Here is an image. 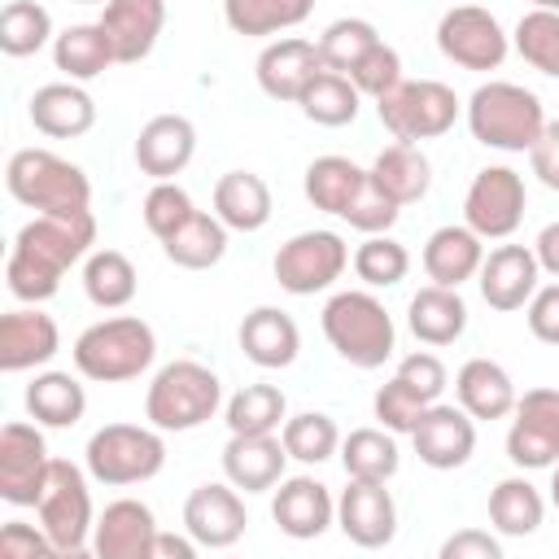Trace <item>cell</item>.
I'll use <instances>...</instances> for the list:
<instances>
[{
  "mask_svg": "<svg viewBox=\"0 0 559 559\" xmlns=\"http://www.w3.org/2000/svg\"><path fill=\"white\" fill-rule=\"evenodd\" d=\"M96 245V218L92 210L83 214H35L31 223L17 227L9 262H4V280L9 293L26 306H39L48 297H57L61 275L83 262Z\"/></svg>",
  "mask_w": 559,
  "mask_h": 559,
  "instance_id": "cell-1",
  "label": "cell"
},
{
  "mask_svg": "<svg viewBox=\"0 0 559 559\" xmlns=\"http://www.w3.org/2000/svg\"><path fill=\"white\" fill-rule=\"evenodd\" d=\"M319 323H323V336L336 349V358H345L358 371L384 367L393 358V349H397L393 314L384 310V301L371 288L332 293L323 314H319Z\"/></svg>",
  "mask_w": 559,
  "mask_h": 559,
  "instance_id": "cell-2",
  "label": "cell"
},
{
  "mask_svg": "<svg viewBox=\"0 0 559 559\" xmlns=\"http://www.w3.org/2000/svg\"><path fill=\"white\" fill-rule=\"evenodd\" d=\"M74 371L96 384H127L144 376L157 358V332L140 314H114L74 336Z\"/></svg>",
  "mask_w": 559,
  "mask_h": 559,
  "instance_id": "cell-3",
  "label": "cell"
},
{
  "mask_svg": "<svg viewBox=\"0 0 559 559\" xmlns=\"http://www.w3.org/2000/svg\"><path fill=\"white\" fill-rule=\"evenodd\" d=\"M463 114H467L472 140L485 148H498V153H528L546 127L542 96L528 92L524 83H507V79L480 83L467 96Z\"/></svg>",
  "mask_w": 559,
  "mask_h": 559,
  "instance_id": "cell-4",
  "label": "cell"
},
{
  "mask_svg": "<svg viewBox=\"0 0 559 559\" xmlns=\"http://www.w3.org/2000/svg\"><path fill=\"white\" fill-rule=\"evenodd\" d=\"M218 406H223V380L197 358H175L157 367L144 393V419L162 432H192L210 424Z\"/></svg>",
  "mask_w": 559,
  "mask_h": 559,
  "instance_id": "cell-5",
  "label": "cell"
},
{
  "mask_svg": "<svg viewBox=\"0 0 559 559\" xmlns=\"http://www.w3.org/2000/svg\"><path fill=\"white\" fill-rule=\"evenodd\" d=\"M4 188L35 214H83L92 210L87 175L52 148H17L4 166Z\"/></svg>",
  "mask_w": 559,
  "mask_h": 559,
  "instance_id": "cell-6",
  "label": "cell"
},
{
  "mask_svg": "<svg viewBox=\"0 0 559 559\" xmlns=\"http://www.w3.org/2000/svg\"><path fill=\"white\" fill-rule=\"evenodd\" d=\"M83 463L96 485H144L166 467V432L153 424H105L87 437Z\"/></svg>",
  "mask_w": 559,
  "mask_h": 559,
  "instance_id": "cell-7",
  "label": "cell"
},
{
  "mask_svg": "<svg viewBox=\"0 0 559 559\" xmlns=\"http://www.w3.org/2000/svg\"><path fill=\"white\" fill-rule=\"evenodd\" d=\"M35 520L52 537L57 555H83L92 546L96 511H92V489H87V476H83L79 463L52 459L44 493L35 502Z\"/></svg>",
  "mask_w": 559,
  "mask_h": 559,
  "instance_id": "cell-8",
  "label": "cell"
},
{
  "mask_svg": "<svg viewBox=\"0 0 559 559\" xmlns=\"http://www.w3.org/2000/svg\"><path fill=\"white\" fill-rule=\"evenodd\" d=\"M459 109L463 105H459L454 87H445L437 79H402L393 92H384L376 100V118L402 144H419V140L445 135L454 127Z\"/></svg>",
  "mask_w": 559,
  "mask_h": 559,
  "instance_id": "cell-9",
  "label": "cell"
},
{
  "mask_svg": "<svg viewBox=\"0 0 559 559\" xmlns=\"http://www.w3.org/2000/svg\"><path fill=\"white\" fill-rule=\"evenodd\" d=\"M349 262H354V258H349V245H345L336 231L314 227V231L288 236V240L275 249L271 271H275V284H280L284 293H293V297H314V293L332 288V284L345 275Z\"/></svg>",
  "mask_w": 559,
  "mask_h": 559,
  "instance_id": "cell-10",
  "label": "cell"
},
{
  "mask_svg": "<svg viewBox=\"0 0 559 559\" xmlns=\"http://www.w3.org/2000/svg\"><path fill=\"white\" fill-rule=\"evenodd\" d=\"M437 48H441V57L450 66L485 74V70H498L507 61L511 35L502 31V22L489 9H480V4H454L437 22Z\"/></svg>",
  "mask_w": 559,
  "mask_h": 559,
  "instance_id": "cell-11",
  "label": "cell"
},
{
  "mask_svg": "<svg viewBox=\"0 0 559 559\" xmlns=\"http://www.w3.org/2000/svg\"><path fill=\"white\" fill-rule=\"evenodd\" d=\"M524 175L511 166H485L472 175L467 197H463V223L480 236V240H507L515 236V227L524 223Z\"/></svg>",
  "mask_w": 559,
  "mask_h": 559,
  "instance_id": "cell-12",
  "label": "cell"
},
{
  "mask_svg": "<svg viewBox=\"0 0 559 559\" xmlns=\"http://www.w3.org/2000/svg\"><path fill=\"white\" fill-rule=\"evenodd\" d=\"M507 459L520 472H546L559 463V389H524L507 428Z\"/></svg>",
  "mask_w": 559,
  "mask_h": 559,
  "instance_id": "cell-13",
  "label": "cell"
},
{
  "mask_svg": "<svg viewBox=\"0 0 559 559\" xmlns=\"http://www.w3.org/2000/svg\"><path fill=\"white\" fill-rule=\"evenodd\" d=\"M52 454L39 424H4L0 428V498L9 507H35L48 480Z\"/></svg>",
  "mask_w": 559,
  "mask_h": 559,
  "instance_id": "cell-14",
  "label": "cell"
},
{
  "mask_svg": "<svg viewBox=\"0 0 559 559\" xmlns=\"http://www.w3.org/2000/svg\"><path fill=\"white\" fill-rule=\"evenodd\" d=\"M245 524H249V511H245V498L231 480H210V485H197L183 502V528L197 537L201 550H227L245 537Z\"/></svg>",
  "mask_w": 559,
  "mask_h": 559,
  "instance_id": "cell-15",
  "label": "cell"
},
{
  "mask_svg": "<svg viewBox=\"0 0 559 559\" xmlns=\"http://www.w3.org/2000/svg\"><path fill=\"white\" fill-rule=\"evenodd\" d=\"M411 441H415V454H419L424 467L454 472L476 454V419L454 402H432L419 415Z\"/></svg>",
  "mask_w": 559,
  "mask_h": 559,
  "instance_id": "cell-16",
  "label": "cell"
},
{
  "mask_svg": "<svg viewBox=\"0 0 559 559\" xmlns=\"http://www.w3.org/2000/svg\"><path fill=\"white\" fill-rule=\"evenodd\" d=\"M271 520L293 542H314L336 524V498L314 476H284L271 489Z\"/></svg>",
  "mask_w": 559,
  "mask_h": 559,
  "instance_id": "cell-17",
  "label": "cell"
},
{
  "mask_svg": "<svg viewBox=\"0 0 559 559\" xmlns=\"http://www.w3.org/2000/svg\"><path fill=\"white\" fill-rule=\"evenodd\" d=\"M336 528L362 546V550H380L397 537V502L384 489V480H354L341 489L336 498Z\"/></svg>",
  "mask_w": 559,
  "mask_h": 559,
  "instance_id": "cell-18",
  "label": "cell"
},
{
  "mask_svg": "<svg viewBox=\"0 0 559 559\" xmlns=\"http://www.w3.org/2000/svg\"><path fill=\"white\" fill-rule=\"evenodd\" d=\"M537 280H542V266H537V253L533 245H498L485 253L480 271H476V284H480V297L489 310H524L528 297L537 293Z\"/></svg>",
  "mask_w": 559,
  "mask_h": 559,
  "instance_id": "cell-19",
  "label": "cell"
},
{
  "mask_svg": "<svg viewBox=\"0 0 559 559\" xmlns=\"http://www.w3.org/2000/svg\"><path fill=\"white\" fill-rule=\"evenodd\" d=\"M323 70V57H319V44L314 39H301V35H284V39H271L258 61H253V79L258 87L271 96V100H284V105H297V96L306 92V83Z\"/></svg>",
  "mask_w": 559,
  "mask_h": 559,
  "instance_id": "cell-20",
  "label": "cell"
},
{
  "mask_svg": "<svg viewBox=\"0 0 559 559\" xmlns=\"http://www.w3.org/2000/svg\"><path fill=\"white\" fill-rule=\"evenodd\" d=\"M157 515L140 498H114L92 528V550L100 559H153L157 542Z\"/></svg>",
  "mask_w": 559,
  "mask_h": 559,
  "instance_id": "cell-21",
  "label": "cell"
},
{
  "mask_svg": "<svg viewBox=\"0 0 559 559\" xmlns=\"http://www.w3.org/2000/svg\"><path fill=\"white\" fill-rule=\"evenodd\" d=\"M61 349V328L39 306H22L0 314V371H35L48 367Z\"/></svg>",
  "mask_w": 559,
  "mask_h": 559,
  "instance_id": "cell-22",
  "label": "cell"
},
{
  "mask_svg": "<svg viewBox=\"0 0 559 559\" xmlns=\"http://www.w3.org/2000/svg\"><path fill=\"white\" fill-rule=\"evenodd\" d=\"M288 450L275 432H231L223 445V476L240 493H266L284 480Z\"/></svg>",
  "mask_w": 559,
  "mask_h": 559,
  "instance_id": "cell-23",
  "label": "cell"
},
{
  "mask_svg": "<svg viewBox=\"0 0 559 559\" xmlns=\"http://www.w3.org/2000/svg\"><path fill=\"white\" fill-rule=\"evenodd\" d=\"M114 44L118 66H135L144 61L166 26V0H105L100 17H96Z\"/></svg>",
  "mask_w": 559,
  "mask_h": 559,
  "instance_id": "cell-24",
  "label": "cell"
},
{
  "mask_svg": "<svg viewBox=\"0 0 559 559\" xmlns=\"http://www.w3.org/2000/svg\"><path fill=\"white\" fill-rule=\"evenodd\" d=\"M26 114H31V127L48 140H79L96 127V100L74 79L35 87L26 100Z\"/></svg>",
  "mask_w": 559,
  "mask_h": 559,
  "instance_id": "cell-25",
  "label": "cell"
},
{
  "mask_svg": "<svg viewBox=\"0 0 559 559\" xmlns=\"http://www.w3.org/2000/svg\"><path fill=\"white\" fill-rule=\"evenodd\" d=\"M197 157V127L183 114H153L135 135V166L157 183L175 179Z\"/></svg>",
  "mask_w": 559,
  "mask_h": 559,
  "instance_id": "cell-26",
  "label": "cell"
},
{
  "mask_svg": "<svg viewBox=\"0 0 559 559\" xmlns=\"http://www.w3.org/2000/svg\"><path fill=\"white\" fill-rule=\"evenodd\" d=\"M240 349L253 367L262 371H280V367H293L297 354H301V332L293 323V314H284L280 306H253L245 319H240Z\"/></svg>",
  "mask_w": 559,
  "mask_h": 559,
  "instance_id": "cell-27",
  "label": "cell"
},
{
  "mask_svg": "<svg viewBox=\"0 0 559 559\" xmlns=\"http://www.w3.org/2000/svg\"><path fill=\"white\" fill-rule=\"evenodd\" d=\"M424 271L432 284L445 288H463L467 280H476L480 262H485V240L467 227V223H445L424 240Z\"/></svg>",
  "mask_w": 559,
  "mask_h": 559,
  "instance_id": "cell-28",
  "label": "cell"
},
{
  "mask_svg": "<svg viewBox=\"0 0 559 559\" xmlns=\"http://www.w3.org/2000/svg\"><path fill=\"white\" fill-rule=\"evenodd\" d=\"M454 397L472 419H507L515 411V380L493 358H467L454 376Z\"/></svg>",
  "mask_w": 559,
  "mask_h": 559,
  "instance_id": "cell-29",
  "label": "cell"
},
{
  "mask_svg": "<svg viewBox=\"0 0 559 559\" xmlns=\"http://www.w3.org/2000/svg\"><path fill=\"white\" fill-rule=\"evenodd\" d=\"M406 328L415 332V341L424 345H454L467 332V301L459 297V288L445 284H424L411 306H406Z\"/></svg>",
  "mask_w": 559,
  "mask_h": 559,
  "instance_id": "cell-30",
  "label": "cell"
},
{
  "mask_svg": "<svg viewBox=\"0 0 559 559\" xmlns=\"http://www.w3.org/2000/svg\"><path fill=\"white\" fill-rule=\"evenodd\" d=\"M271 188L253 170H227L214 183V214L227 223V231H262L271 223Z\"/></svg>",
  "mask_w": 559,
  "mask_h": 559,
  "instance_id": "cell-31",
  "label": "cell"
},
{
  "mask_svg": "<svg viewBox=\"0 0 559 559\" xmlns=\"http://www.w3.org/2000/svg\"><path fill=\"white\" fill-rule=\"evenodd\" d=\"M367 175L397 205H415L432 188V162L424 157L419 144H402V140H393L389 148H380V157L367 166Z\"/></svg>",
  "mask_w": 559,
  "mask_h": 559,
  "instance_id": "cell-32",
  "label": "cell"
},
{
  "mask_svg": "<svg viewBox=\"0 0 559 559\" xmlns=\"http://www.w3.org/2000/svg\"><path fill=\"white\" fill-rule=\"evenodd\" d=\"M162 253H166V262H175V266H183V271H210V266H218L223 262V253H227V223L210 210H192L166 240H162Z\"/></svg>",
  "mask_w": 559,
  "mask_h": 559,
  "instance_id": "cell-33",
  "label": "cell"
},
{
  "mask_svg": "<svg viewBox=\"0 0 559 559\" xmlns=\"http://www.w3.org/2000/svg\"><path fill=\"white\" fill-rule=\"evenodd\" d=\"M52 66L74 83H92L109 66H118V57L100 22H74L52 39Z\"/></svg>",
  "mask_w": 559,
  "mask_h": 559,
  "instance_id": "cell-34",
  "label": "cell"
},
{
  "mask_svg": "<svg viewBox=\"0 0 559 559\" xmlns=\"http://www.w3.org/2000/svg\"><path fill=\"white\" fill-rule=\"evenodd\" d=\"M362 183H367V170H362L358 162H349V157H341V153H323V157H314V162L306 166L301 192H306V201H310L314 210L341 218V214L349 210V201L358 197Z\"/></svg>",
  "mask_w": 559,
  "mask_h": 559,
  "instance_id": "cell-35",
  "label": "cell"
},
{
  "mask_svg": "<svg viewBox=\"0 0 559 559\" xmlns=\"http://www.w3.org/2000/svg\"><path fill=\"white\" fill-rule=\"evenodd\" d=\"M546 520V498L528 476H507L489 489V524L502 537H533Z\"/></svg>",
  "mask_w": 559,
  "mask_h": 559,
  "instance_id": "cell-36",
  "label": "cell"
},
{
  "mask_svg": "<svg viewBox=\"0 0 559 559\" xmlns=\"http://www.w3.org/2000/svg\"><path fill=\"white\" fill-rule=\"evenodd\" d=\"M26 411L44 428H74L87 411V393L70 371H35L26 384Z\"/></svg>",
  "mask_w": 559,
  "mask_h": 559,
  "instance_id": "cell-37",
  "label": "cell"
},
{
  "mask_svg": "<svg viewBox=\"0 0 559 559\" xmlns=\"http://www.w3.org/2000/svg\"><path fill=\"white\" fill-rule=\"evenodd\" d=\"M135 288H140V275L122 249H92L83 258V293L92 306L122 310V306H131Z\"/></svg>",
  "mask_w": 559,
  "mask_h": 559,
  "instance_id": "cell-38",
  "label": "cell"
},
{
  "mask_svg": "<svg viewBox=\"0 0 559 559\" xmlns=\"http://www.w3.org/2000/svg\"><path fill=\"white\" fill-rule=\"evenodd\" d=\"M297 105H301V114L310 118V122H319V127H345V122H354L358 118V105H362V92L354 87V79L349 74H341V70H319L310 83H306V92L297 96Z\"/></svg>",
  "mask_w": 559,
  "mask_h": 559,
  "instance_id": "cell-39",
  "label": "cell"
},
{
  "mask_svg": "<svg viewBox=\"0 0 559 559\" xmlns=\"http://www.w3.org/2000/svg\"><path fill=\"white\" fill-rule=\"evenodd\" d=\"M284 419H288V397L280 384H266V380L236 389L223 406L227 432H280Z\"/></svg>",
  "mask_w": 559,
  "mask_h": 559,
  "instance_id": "cell-40",
  "label": "cell"
},
{
  "mask_svg": "<svg viewBox=\"0 0 559 559\" xmlns=\"http://www.w3.org/2000/svg\"><path fill=\"white\" fill-rule=\"evenodd\" d=\"M341 467L354 480H393L402 467L397 441L389 428H354L349 437H341Z\"/></svg>",
  "mask_w": 559,
  "mask_h": 559,
  "instance_id": "cell-41",
  "label": "cell"
},
{
  "mask_svg": "<svg viewBox=\"0 0 559 559\" xmlns=\"http://www.w3.org/2000/svg\"><path fill=\"white\" fill-rule=\"evenodd\" d=\"M314 0H223V22L236 35L262 39V35H280L293 31L310 17Z\"/></svg>",
  "mask_w": 559,
  "mask_h": 559,
  "instance_id": "cell-42",
  "label": "cell"
},
{
  "mask_svg": "<svg viewBox=\"0 0 559 559\" xmlns=\"http://www.w3.org/2000/svg\"><path fill=\"white\" fill-rule=\"evenodd\" d=\"M280 441L288 450V459L306 463V467H319L328 463L332 454H341V428L328 411H301V415H288L284 428H280Z\"/></svg>",
  "mask_w": 559,
  "mask_h": 559,
  "instance_id": "cell-43",
  "label": "cell"
},
{
  "mask_svg": "<svg viewBox=\"0 0 559 559\" xmlns=\"http://www.w3.org/2000/svg\"><path fill=\"white\" fill-rule=\"evenodd\" d=\"M52 39H57L52 13L39 0H9L0 9V52L4 57H31Z\"/></svg>",
  "mask_w": 559,
  "mask_h": 559,
  "instance_id": "cell-44",
  "label": "cell"
},
{
  "mask_svg": "<svg viewBox=\"0 0 559 559\" xmlns=\"http://www.w3.org/2000/svg\"><path fill=\"white\" fill-rule=\"evenodd\" d=\"M511 48L546 79H559V13L550 9H528L515 31H511Z\"/></svg>",
  "mask_w": 559,
  "mask_h": 559,
  "instance_id": "cell-45",
  "label": "cell"
},
{
  "mask_svg": "<svg viewBox=\"0 0 559 559\" xmlns=\"http://www.w3.org/2000/svg\"><path fill=\"white\" fill-rule=\"evenodd\" d=\"M411 271V253L402 240H393L389 231L380 236H367L358 249H354V275L367 284V288H393L402 284Z\"/></svg>",
  "mask_w": 559,
  "mask_h": 559,
  "instance_id": "cell-46",
  "label": "cell"
},
{
  "mask_svg": "<svg viewBox=\"0 0 559 559\" xmlns=\"http://www.w3.org/2000/svg\"><path fill=\"white\" fill-rule=\"evenodd\" d=\"M319 44V57H323V66L328 70H349L371 44H380V31L367 22V17H336V22H328L323 26V35L314 39Z\"/></svg>",
  "mask_w": 559,
  "mask_h": 559,
  "instance_id": "cell-47",
  "label": "cell"
},
{
  "mask_svg": "<svg viewBox=\"0 0 559 559\" xmlns=\"http://www.w3.org/2000/svg\"><path fill=\"white\" fill-rule=\"evenodd\" d=\"M428 406H432V402H424V397H419L402 376H393L389 384H380V389H376V397H371V415H376V419H380V428H389L393 437H397V432H406V437H411V432H415V424H419V415H424Z\"/></svg>",
  "mask_w": 559,
  "mask_h": 559,
  "instance_id": "cell-48",
  "label": "cell"
},
{
  "mask_svg": "<svg viewBox=\"0 0 559 559\" xmlns=\"http://www.w3.org/2000/svg\"><path fill=\"white\" fill-rule=\"evenodd\" d=\"M349 79H354V87L362 92V96H371V100H380L384 92H393L397 83H402V57H397V48L393 44H371L349 70H345Z\"/></svg>",
  "mask_w": 559,
  "mask_h": 559,
  "instance_id": "cell-49",
  "label": "cell"
},
{
  "mask_svg": "<svg viewBox=\"0 0 559 559\" xmlns=\"http://www.w3.org/2000/svg\"><path fill=\"white\" fill-rule=\"evenodd\" d=\"M197 205H192V197H188V188H179L175 179H157L148 192H144V205H140V214H144V227L157 236V240H166L188 214H192Z\"/></svg>",
  "mask_w": 559,
  "mask_h": 559,
  "instance_id": "cell-50",
  "label": "cell"
},
{
  "mask_svg": "<svg viewBox=\"0 0 559 559\" xmlns=\"http://www.w3.org/2000/svg\"><path fill=\"white\" fill-rule=\"evenodd\" d=\"M397 214H402V205L393 201V197H384L376 183H371V175H367V183L358 188V197L349 201V210L341 214L354 231H362V236H380V231H389L393 223H397Z\"/></svg>",
  "mask_w": 559,
  "mask_h": 559,
  "instance_id": "cell-51",
  "label": "cell"
},
{
  "mask_svg": "<svg viewBox=\"0 0 559 559\" xmlns=\"http://www.w3.org/2000/svg\"><path fill=\"white\" fill-rule=\"evenodd\" d=\"M393 376H402L424 402H441V393H445V384H450V376H445V362L437 358V354H428V349H415V354H406L402 362H397V371Z\"/></svg>",
  "mask_w": 559,
  "mask_h": 559,
  "instance_id": "cell-52",
  "label": "cell"
},
{
  "mask_svg": "<svg viewBox=\"0 0 559 559\" xmlns=\"http://www.w3.org/2000/svg\"><path fill=\"white\" fill-rule=\"evenodd\" d=\"M0 555H9V559H48V555H57V546L39 524L9 520L0 528Z\"/></svg>",
  "mask_w": 559,
  "mask_h": 559,
  "instance_id": "cell-53",
  "label": "cell"
},
{
  "mask_svg": "<svg viewBox=\"0 0 559 559\" xmlns=\"http://www.w3.org/2000/svg\"><path fill=\"white\" fill-rule=\"evenodd\" d=\"M524 319H528V332L542 345H559V280L555 284H537V293L524 306Z\"/></svg>",
  "mask_w": 559,
  "mask_h": 559,
  "instance_id": "cell-54",
  "label": "cell"
},
{
  "mask_svg": "<svg viewBox=\"0 0 559 559\" xmlns=\"http://www.w3.org/2000/svg\"><path fill=\"white\" fill-rule=\"evenodd\" d=\"M441 559H502V542L485 528H459L441 542Z\"/></svg>",
  "mask_w": 559,
  "mask_h": 559,
  "instance_id": "cell-55",
  "label": "cell"
},
{
  "mask_svg": "<svg viewBox=\"0 0 559 559\" xmlns=\"http://www.w3.org/2000/svg\"><path fill=\"white\" fill-rule=\"evenodd\" d=\"M528 166H533L537 183H546L550 192H559V118H555V122L546 118L537 144L528 148Z\"/></svg>",
  "mask_w": 559,
  "mask_h": 559,
  "instance_id": "cell-56",
  "label": "cell"
},
{
  "mask_svg": "<svg viewBox=\"0 0 559 559\" xmlns=\"http://www.w3.org/2000/svg\"><path fill=\"white\" fill-rule=\"evenodd\" d=\"M533 253H537V266H542V275L559 280V223H546V227L537 231V240H533Z\"/></svg>",
  "mask_w": 559,
  "mask_h": 559,
  "instance_id": "cell-57",
  "label": "cell"
},
{
  "mask_svg": "<svg viewBox=\"0 0 559 559\" xmlns=\"http://www.w3.org/2000/svg\"><path fill=\"white\" fill-rule=\"evenodd\" d=\"M201 546H197V537L183 528V537L179 533H157V542H153V559H192Z\"/></svg>",
  "mask_w": 559,
  "mask_h": 559,
  "instance_id": "cell-58",
  "label": "cell"
},
{
  "mask_svg": "<svg viewBox=\"0 0 559 559\" xmlns=\"http://www.w3.org/2000/svg\"><path fill=\"white\" fill-rule=\"evenodd\" d=\"M550 502H555V511H559V463L550 467Z\"/></svg>",
  "mask_w": 559,
  "mask_h": 559,
  "instance_id": "cell-59",
  "label": "cell"
},
{
  "mask_svg": "<svg viewBox=\"0 0 559 559\" xmlns=\"http://www.w3.org/2000/svg\"><path fill=\"white\" fill-rule=\"evenodd\" d=\"M533 9H550V13H559V0H533Z\"/></svg>",
  "mask_w": 559,
  "mask_h": 559,
  "instance_id": "cell-60",
  "label": "cell"
},
{
  "mask_svg": "<svg viewBox=\"0 0 559 559\" xmlns=\"http://www.w3.org/2000/svg\"><path fill=\"white\" fill-rule=\"evenodd\" d=\"M70 4H105V0H70Z\"/></svg>",
  "mask_w": 559,
  "mask_h": 559,
  "instance_id": "cell-61",
  "label": "cell"
}]
</instances>
